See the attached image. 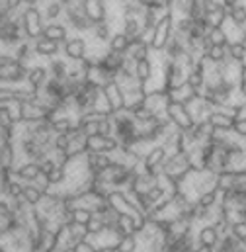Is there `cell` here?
I'll return each instance as SVG.
<instances>
[{"label":"cell","instance_id":"6da1fadb","mask_svg":"<svg viewBox=\"0 0 246 252\" xmlns=\"http://www.w3.org/2000/svg\"><path fill=\"white\" fill-rule=\"evenodd\" d=\"M172 33H174V14H172V10H168V12H164L160 16V20L156 22V26L153 30V35H151V41H149L151 53L164 51V47L168 45Z\"/></svg>","mask_w":246,"mask_h":252},{"label":"cell","instance_id":"7a4b0ae2","mask_svg":"<svg viewBox=\"0 0 246 252\" xmlns=\"http://www.w3.org/2000/svg\"><path fill=\"white\" fill-rule=\"evenodd\" d=\"M164 114H166L168 122L176 127L178 131H182V133L191 131V129H193V126H195V120H193V116H191L189 108H187L185 104H182V102L168 100Z\"/></svg>","mask_w":246,"mask_h":252},{"label":"cell","instance_id":"3957f363","mask_svg":"<svg viewBox=\"0 0 246 252\" xmlns=\"http://www.w3.org/2000/svg\"><path fill=\"white\" fill-rule=\"evenodd\" d=\"M22 30H24V35H26L28 41H37L39 37H43V30H45L43 12L37 6H31L24 14V18H22Z\"/></svg>","mask_w":246,"mask_h":252},{"label":"cell","instance_id":"277c9868","mask_svg":"<svg viewBox=\"0 0 246 252\" xmlns=\"http://www.w3.org/2000/svg\"><path fill=\"white\" fill-rule=\"evenodd\" d=\"M102 96L106 98L112 114L122 112L125 108V92H123L122 84L118 80H110L108 84H104L102 86Z\"/></svg>","mask_w":246,"mask_h":252},{"label":"cell","instance_id":"5b68a950","mask_svg":"<svg viewBox=\"0 0 246 252\" xmlns=\"http://www.w3.org/2000/svg\"><path fill=\"white\" fill-rule=\"evenodd\" d=\"M166 157H168V151H166L160 143H158V145H153L151 151L143 157V168H145V172L158 176V174H160V166H162V162L166 160Z\"/></svg>","mask_w":246,"mask_h":252},{"label":"cell","instance_id":"8992f818","mask_svg":"<svg viewBox=\"0 0 246 252\" xmlns=\"http://www.w3.org/2000/svg\"><path fill=\"white\" fill-rule=\"evenodd\" d=\"M120 149V139L116 135L112 137H102V135H92L88 137V153H106L114 155Z\"/></svg>","mask_w":246,"mask_h":252},{"label":"cell","instance_id":"52a82bcc","mask_svg":"<svg viewBox=\"0 0 246 252\" xmlns=\"http://www.w3.org/2000/svg\"><path fill=\"white\" fill-rule=\"evenodd\" d=\"M62 53L66 59L70 61H82L88 55V43L84 37L76 35V37H68L66 43L62 45Z\"/></svg>","mask_w":246,"mask_h":252},{"label":"cell","instance_id":"ba28073f","mask_svg":"<svg viewBox=\"0 0 246 252\" xmlns=\"http://www.w3.org/2000/svg\"><path fill=\"white\" fill-rule=\"evenodd\" d=\"M86 164H88L90 174L100 176L114 164V157L106 153H86Z\"/></svg>","mask_w":246,"mask_h":252},{"label":"cell","instance_id":"9c48e42d","mask_svg":"<svg viewBox=\"0 0 246 252\" xmlns=\"http://www.w3.org/2000/svg\"><path fill=\"white\" fill-rule=\"evenodd\" d=\"M84 16L96 26L108 20V6L106 0H84Z\"/></svg>","mask_w":246,"mask_h":252},{"label":"cell","instance_id":"30bf717a","mask_svg":"<svg viewBox=\"0 0 246 252\" xmlns=\"http://www.w3.org/2000/svg\"><path fill=\"white\" fill-rule=\"evenodd\" d=\"M49 78H51V74H49V68H47V66L33 64V66L30 68V72H28L26 84H28V86H31L35 92H39V90L47 84V80H49Z\"/></svg>","mask_w":246,"mask_h":252},{"label":"cell","instance_id":"8fae6325","mask_svg":"<svg viewBox=\"0 0 246 252\" xmlns=\"http://www.w3.org/2000/svg\"><path fill=\"white\" fill-rule=\"evenodd\" d=\"M221 233L213 227V225H205L201 227L197 233H195V241H197V247H207V249H215L219 243H221Z\"/></svg>","mask_w":246,"mask_h":252},{"label":"cell","instance_id":"7c38bea8","mask_svg":"<svg viewBox=\"0 0 246 252\" xmlns=\"http://www.w3.org/2000/svg\"><path fill=\"white\" fill-rule=\"evenodd\" d=\"M61 205H62L61 195H59L57 191H47V193L43 195V199L39 201L37 211L43 213V215H47V217H53V215H57V213L61 211Z\"/></svg>","mask_w":246,"mask_h":252},{"label":"cell","instance_id":"4fadbf2b","mask_svg":"<svg viewBox=\"0 0 246 252\" xmlns=\"http://www.w3.org/2000/svg\"><path fill=\"white\" fill-rule=\"evenodd\" d=\"M39 174H41L39 162H31V160L16 166V170H14V178L20 180V182H24V184H31Z\"/></svg>","mask_w":246,"mask_h":252},{"label":"cell","instance_id":"5bb4252c","mask_svg":"<svg viewBox=\"0 0 246 252\" xmlns=\"http://www.w3.org/2000/svg\"><path fill=\"white\" fill-rule=\"evenodd\" d=\"M61 45L62 43L53 41V39H47L45 35L39 37L37 41H33V49H35L37 57H45V59H53V57H57L59 51H61Z\"/></svg>","mask_w":246,"mask_h":252},{"label":"cell","instance_id":"9a60e30c","mask_svg":"<svg viewBox=\"0 0 246 252\" xmlns=\"http://www.w3.org/2000/svg\"><path fill=\"white\" fill-rule=\"evenodd\" d=\"M207 122L215 127V129H219V131H235V127H237V120L233 116L223 114V112H217V110H213L207 116Z\"/></svg>","mask_w":246,"mask_h":252},{"label":"cell","instance_id":"2e32d148","mask_svg":"<svg viewBox=\"0 0 246 252\" xmlns=\"http://www.w3.org/2000/svg\"><path fill=\"white\" fill-rule=\"evenodd\" d=\"M133 74H135V80H137L139 84L149 86V82L153 80V74H154V66H153L151 57H149V59H143V61H137Z\"/></svg>","mask_w":246,"mask_h":252},{"label":"cell","instance_id":"e0dca14e","mask_svg":"<svg viewBox=\"0 0 246 252\" xmlns=\"http://www.w3.org/2000/svg\"><path fill=\"white\" fill-rule=\"evenodd\" d=\"M215 131L217 129L211 126L207 120H201V122H195V126L191 129V135H193V139H195L197 145H205V143H209L213 139Z\"/></svg>","mask_w":246,"mask_h":252},{"label":"cell","instance_id":"ac0fdd59","mask_svg":"<svg viewBox=\"0 0 246 252\" xmlns=\"http://www.w3.org/2000/svg\"><path fill=\"white\" fill-rule=\"evenodd\" d=\"M0 168L6 172L16 170V147H14V143H2L0 145Z\"/></svg>","mask_w":246,"mask_h":252},{"label":"cell","instance_id":"d6986e66","mask_svg":"<svg viewBox=\"0 0 246 252\" xmlns=\"http://www.w3.org/2000/svg\"><path fill=\"white\" fill-rule=\"evenodd\" d=\"M43 35L47 39H53V41H59V43H66L68 39V28L64 24L59 22H51V24H45V30H43Z\"/></svg>","mask_w":246,"mask_h":252},{"label":"cell","instance_id":"ffe728a7","mask_svg":"<svg viewBox=\"0 0 246 252\" xmlns=\"http://www.w3.org/2000/svg\"><path fill=\"white\" fill-rule=\"evenodd\" d=\"M125 55L137 63V61H143V59L151 57V47H149V43L145 39H137V41H131V45H129Z\"/></svg>","mask_w":246,"mask_h":252},{"label":"cell","instance_id":"44dd1931","mask_svg":"<svg viewBox=\"0 0 246 252\" xmlns=\"http://www.w3.org/2000/svg\"><path fill=\"white\" fill-rule=\"evenodd\" d=\"M49 74H51V78H55V80H66L68 78V63L64 61V59H59V57H53L51 61H49Z\"/></svg>","mask_w":246,"mask_h":252},{"label":"cell","instance_id":"7402d4cb","mask_svg":"<svg viewBox=\"0 0 246 252\" xmlns=\"http://www.w3.org/2000/svg\"><path fill=\"white\" fill-rule=\"evenodd\" d=\"M76 122L70 118V116H59L51 122V127H53V133L55 135H70V131L74 129Z\"/></svg>","mask_w":246,"mask_h":252},{"label":"cell","instance_id":"603a6c76","mask_svg":"<svg viewBox=\"0 0 246 252\" xmlns=\"http://www.w3.org/2000/svg\"><path fill=\"white\" fill-rule=\"evenodd\" d=\"M90 35H92L96 41H100V43H110V39H112V35H114V30H112V26H110L108 22H102V24H96V26L92 28Z\"/></svg>","mask_w":246,"mask_h":252},{"label":"cell","instance_id":"cb8c5ba5","mask_svg":"<svg viewBox=\"0 0 246 252\" xmlns=\"http://www.w3.org/2000/svg\"><path fill=\"white\" fill-rule=\"evenodd\" d=\"M129 45H131L129 37H127L123 32H118V33H114V35H112V39H110V43H108V49L125 55V53H127V49H129Z\"/></svg>","mask_w":246,"mask_h":252},{"label":"cell","instance_id":"d4e9b609","mask_svg":"<svg viewBox=\"0 0 246 252\" xmlns=\"http://www.w3.org/2000/svg\"><path fill=\"white\" fill-rule=\"evenodd\" d=\"M43 191L37 188L35 184H24V193H22V197H24V201L26 203H30V205H33V207H37L39 205V201L43 199Z\"/></svg>","mask_w":246,"mask_h":252},{"label":"cell","instance_id":"484cf974","mask_svg":"<svg viewBox=\"0 0 246 252\" xmlns=\"http://www.w3.org/2000/svg\"><path fill=\"white\" fill-rule=\"evenodd\" d=\"M203 18H205V24L213 30V28H223V26H225V22H227V18H229V14H227V10H225V8H219V10H215V12L205 14Z\"/></svg>","mask_w":246,"mask_h":252},{"label":"cell","instance_id":"4316f807","mask_svg":"<svg viewBox=\"0 0 246 252\" xmlns=\"http://www.w3.org/2000/svg\"><path fill=\"white\" fill-rule=\"evenodd\" d=\"M227 55L229 59L237 61V63H245L246 61V45L243 41H231L227 45Z\"/></svg>","mask_w":246,"mask_h":252},{"label":"cell","instance_id":"83f0119b","mask_svg":"<svg viewBox=\"0 0 246 252\" xmlns=\"http://www.w3.org/2000/svg\"><path fill=\"white\" fill-rule=\"evenodd\" d=\"M185 84L191 90H195V92H203V88H205V74L199 72V70H189L187 78H185Z\"/></svg>","mask_w":246,"mask_h":252},{"label":"cell","instance_id":"f1b7e54d","mask_svg":"<svg viewBox=\"0 0 246 252\" xmlns=\"http://www.w3.org/2000/svg\"><path fill=\"white\" fill-rule=\"evenodd\" d=\"M207 39H209L211 45H221V47H227V45L231 43V39H229V35L225 33L223 28H213V30H209Z\"/></svg>","mask_w":246,"mask_h":252},{"label":"cell","instance_id":"f546056e","mask_svg":"<svg viewBox=\"0 0 246 252\" xmlns=\"http://www.w3.org/2000/svg\"><path fill=\"white\" fill-rule=\"evenodd\" d=\"M66 235H70L76 243H78V241H84V239H88V237H90V235H88L86 225L76 223V221H70V223L66 225Z\"/></svg>","mask_w":246,"mask_h":252},{"label":"cell","instance_id":"4dcf8cb0","mask_svg":"<svg viewBox=\"0 0 246 252\" xmlns=\"http://www.w3.org/2000/svg\"><path fill=\"white\" fill-rule=\"evenodd\" d=\"M195 203L201 205V207H215L219 203V189H209V191L199 193Z\"/></svg>","mask_w":246,"mask_h":252},{"label":"cell","instance_id":"1f68e13d","mask_svg":"<svg viewBox=\"0 0 246 252\" xmlns=\"http://www.w3.org/2000/svg\"><path fill=\"white\" fill-rule=\"evenodd\" d=\"M118 252H137L139 249V237L137 235H125L116 245Z\"/></svg>","mask_w":246,"mask_h":252},{"label":"cell","instance_id":"d6a6232c","mask_svg":"<svg viewBox=\"0 0 246 252\" xmlns=\"http://www.w3.org/2000/svg\"><path fill=\"white\" fill-rule=\"evenodd\" d=\"M61 14H64V4H62L61 0H55V2H49L45 6V14L43 16L51 24V22H57V18H61Z\"/></svg>","mask_w":246,"mask_h":252},{"label":"cell","instance_id":"836d02e7","mask_svg":"<svg viewBox=\"0 0 246 252\" xmlns=\"http://www.w3.org/2000/svg\"><path fill=\"white\" fill-rule=\"evenodd\" d=\"M205 57H207L211 63L221 64L223 61H227V59H229V55H227V47H221V45H211V47H209V51L205 53Z\"/></svg>","mask_w":246,"mask_h":252},{"label":"cell","instance_id":"e575fe53","mask_svg":"<svg viewBox=\"0 0 246 252\" xmlns=\"http://www.w3.org/2000/svg\"><path fill=\"white\" fill-rule=\"evenodd\" d=\"M86 229H88V235H90V237H102V235L108 231V229H106V223H104V219H102L100 215H94L92 221H88Z\"/></svg>","mask_w":246,"mask_h":252},{"label":"cell","instance_id":"d590c367","mask_svg":"<svg viewBox=\"0 0 246 252\" xmlns=\"http://www.w3.org/2000/svg\"><path fill=\"white\" fill-rule=\"evenodd\" d=\"M227 14H229V20H231L233 24H237V26L241 28V26H243V24L246 22V4H245V2L237 4L235 8L227 10Z\"/></svg>","mask_w":246,"mask_h":252},{"label":"cell","instance_id":"8d00e7d4","mask_svg":"<svg viewBox=\"0 0 246 252\" xmlns=\"http://www.w3.org/2000/svg\"><path fill=\"white\" fill-rule=\"evenodd\" d=\"M96 213L90 209V207H76L72 213H70V217H72V221H76V223H82V225H88V221H92V217H94Z\"/></svg>","mask_w":246,"mask_h":252},{"label":"cell","instance_id":"74e56055","mask_svg":"<svg viewBox=\"0 0 246 252\" xmlns=\"http://www.w3.org/2000/svg\"><path fill=\"white\" fill-rule=\"evenodd\" d=\"M156 118H160V116H156V112L151 110V108H147V106H143L141 110H137V112L133 114V120H135L137 124H149V122H153V120H156Z\"/></svg>","mask_w":246,"mask_h":252},{"label":"cell","instance_id":"f35d334b","mask_svg":"<svg viewBox=\"0 0 246 252\" xmlns=\"http://www.w3.org/2000/svg\"><path fill=\"white\" fill-rule=\"evenodd\" d=\"M229 233L241 241V243H246V221H233L231 227H229Z\"/></svg>","mask_w":246,"mask_h":252},{"label":"cell","instance_id":"ab89813d","mask_svg":"<svg viewBox=\"0 0 246 252\" xmlns=\"http://www.w3.org/2000/svg\"><path fill=\"white\" fill-rule=\"evenodd\" d=\"M47 178H49L51 186H61V184H66V180H68L66 168H62V166H57V168H55L51 174H47Z\"/></svg>","mask_w":246,"mask_h":252},{"label":"cell","instance_id":"60d3db41","mask_svg":"<svg viewBox=\"0 0 246 252\" xmlns=\"http://www.w3.org/2000/svg\"><path fill=\"white\" fill-rule=\"evenodd\" d=\"M14 102V88L10 84H0V106Z\"/></svg>","mask_w":246,"mask_h":252},{"label":"cell","instance_id":"b9f144b4","mask_svg":"<svg viewBox=\"0 0 246 252\" xmlns=\"http://www.w3.org/2000/svg\"><path fill=\"white\" fill-rule=\"evenodd\" d=\"M53 147H55V151H64V153H68V151H70V137H68V135H55Z\"/></svg>","mask_w":246,"mask_h":252},{"label":"cell","instance_id":"7bdbcfd3","mask_svg":"<svg viewBox=\"0 0 246 252\" xmlns=\"http://www.w3.org/2000/svg\"><path fill=\"white\" fill-rule=\"evenodd\" d=\"M0 126H2V127H12V126H14L12 116H10V104L0 106Z\"/></svg>","mask_w":246,"mask_h":252},{"label":"cell","instance_id":"ee69618b","mask_svg":"<svg viewBox=\"0 0 246 252\" xmlns=\"http://www.w3.org/2000/svg\"><path fill=\"white\" fill-rule=\"evenodd\" d=\"M31 184H35V186L41 189L43 193L51 191V188H53V186H51V182H49V178H47V174H43V172H41V174H39V176H37V178H35Z\"/></svg>","mask_w":246,"mask_h":252},{"label":"cell","instance_id":"f6af8a7d","mask_svg":"<svg viewBox=\"0 0 246 252\" xmlns=\"http://www.w3.org/2000/svg\"><path fill=\"white\" fill-rule=\"evenodd\" d=\"M74 251L76 252H96L98 251V247H96L94 243H90L88 239H84V241H78V243L74 245Z\"/></svg>","mask_w":246,"mask_h":252},{"label":"cell","instance_id":"bcb514c9","mask_svg":"<svg viewBox=\"0 0 246 252\" xmlns=\"http://www.w3.org/2000/svg\"><path fill=\"white\" fill-rule=\"evenodd\" d=\"M39 168H41L43 174H51V172L57 168V162H55L51 157H47V158H43V160L39 162Z\"/></svg>","mask_w":246,"mask_h":252},{"label":"cell","instance_id":"7dc6e473","mask_svg":"<svg viewBox=\"0 0 246 252\" xmlns=\"http://www.w3.org/2000/svg\"><path fill=\"white\" fill-rule=\"evenodd\" d=\"M239 90L246 92V63L241 64V74H239Z\"/></svg>","mask_w":246,"mask_h":252},{"label":"cell","instance_id":"c3c4849f","mask_svg":"<svg viewBox=\"0 0 246 252\" xmlns=\"http://www.w3.org/2000/svg\"><path fill=\"white\" fill-rule=\"evenodd\" d=\"M235 133H237V135H241V137H245V139H246V120H243V122H237Z\"/></svg>","mask_w":246,"mask_h":252},{"label":"cell","instance_id":"681fc988","mask_svg":"<svg viewBox=\"0 0 246 252\" xmlns=\"http://www.w3.org/2000/svg\"><path fill=\"white\" fill-rule=\"evenodd\" d=\"M243 0H221V4H223V8L225 10H231V8H235L237 4H241Z\"/></svg>","mask_w":246,"mask_h":252},{"label":"cell","instance_id":"f907efd6","mask_svg":"<svg viewBox=\"0 0 246 252\" xmlns=\"http://www.w3.org/2000/svg\"><path fill=\"white\" fill-rule=\"evenodd\" d=\"M96 252H118V249H116V245H100Z\"/></svg>","mask_w":246,"mask_h":252},{"label":"cell","instance_id":"816d5d0a","mask_svg":"<svg viewBox=\"0 0 246 252\" xmlns=\"http://www.w3.org/2000/svg\"><path fill=\"white\" fill-rule=\"evenodd\" d=\"M193 252H213V249H207V247H195Z\"/></svg>","mask_w":246,"mask_h":252},{"label":"cell","instance_id":"f5cc1de1","mask_svg":"<svg viewBox=\"0 0 246 252\" xmlns=\"http://www.w3.org/2000/svg\"><path fill=\"white\" fill-rule=\"evenodd\" d=\"M26 2H28L30 6H37V4H39V0H26Z\"/></svg>","mask_w":246,"mask_h":252},{"label":"cell","instance_id":"db71d44e","mask_svg":"<svg viewBox=\"0 0 246 252\" xmlns=\"http://www.w3.org/2000/svg\"><path fill=\"white\" fill-rule=\"evenodd\" d=\"M0 252H10V251H8V249H6L4 245H0Z\"/></svg>","mask_w":246,"mask_h":252},{"label":"cell","instance_id":"11a10c76","mask_svg":"<svg viewBox=\"0 0 246 252\" xmlns=\"http://www.w3.org/2000/svg\"><path fill=\"white\" fill-rule=\"evenodd\" d=\"M64 252H76V251H74V247H70V249H64Z\"/></svg>","mask_w":246,"mask_h":252},{"label":"cell","instance_id":"9f6ffc18","mask_svg":"<svg viewBox=\"0 0 246 252\" xmlns=\"http://www.w3.org/2000/svg\"><path fill=\"white\" fill-rule=\"evenodd\" d=\"M160 2H164V0H160Z\"/></svg>","mask_w":246,"mask_h":252}]
</instances>
